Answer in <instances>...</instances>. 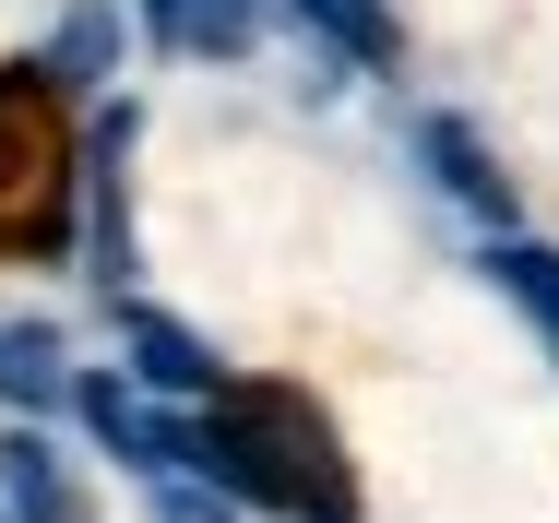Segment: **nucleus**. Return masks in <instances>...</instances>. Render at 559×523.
Returning <instances> with one entry per match:
<instances>
[{
	"label": "nucleus",
	"mask_w": 559,
	"mask_h": 523,
	"mask_svg": "<svg viewBox=\"0 0 559 523\" xmlns=\"http://www.w3.org/2000/svg\"><path fill=\"white\" fill-rule=\"evenodd\" d=\"M36 72H48L60 96H84V84H108V72H119V12H108V0H72V12H60V48H48Z\"/></svg>",
	"instance_id": "obj_9"
},
{
	"label": "nucleus",
	"mask_w": 559,
	"mask_h": 523,
	"mask_svg": "<svg viewBox=\"0 0 559 523\" xmlns=\"http://www.w3.org/2000/svg\"><path fill=\"white\" fill-rule=\"evenodd\" d=\"M143 24H155V48H179V60H250L262 0H143Z\"/></svg>",
	"instance_id": "obj_6"
},
{
	"label": "nucleus",
	"mask_w": 559,
	"mask_h": 523,
	"mask_svg": "<svg viewBox=\"0 0 559 523\" xmlns=\"http://www.w3.org/2000/svg\"><path fill=\"white\" fill-rule=\"evenodd\" d=\"M298 12H310V24H322V36H334L345 60H393V48H405V36H393V12H381V0H298Z\"/></svg>",
	"instance_id": "obj_11"
},
{
	"label": "nucleus",
	"mask_w": 559,
	"mask_h": 523,
	"mask_svg": "<svg viewBox=\"0 0 559 523\" xmlns=\"http://www.w3.org/2000/svg\"><path fill=\"white\" fill-rule=\"evenodd\" d=\"M488 286L536 321V345L559 357V250H536V238H488Z\"/></svg>",
	"instance_id": "obj_8"
},
{
	"label": "nucleus",
	"mask_w": 559,
	"mask_h": 523,
	"mask_svg": "<svg viewBox=\"0 0 559 523\" xmlns=\"http://www.w3.org/2000/svg\"><path fill=\"white\" fill-rule=\"evenodd\" d=\"M131 107H108L96 119V155H84V179H96V274L108 286H131Z\"/></svg>",
	"instance_id": "obj_4"
},
{
	"label": "nucleus",
	"mask_w": 559,
	"mask_h": 523,
	"mask_svg": "<svg viewBox=\"0 0 559 523\" xmlns=\"http://www.w3.org/2000/svg\"><path fill=\"white\" fill-rule=\"evenodd\" d=\"M119 333H131V369H143V393H226L215 345H203L191 321H167V310H119Z\"/></svg>",
	"instance_id": "obj_5"
},
{
	"label": "nucleus",
	"mask_w": 559,
	"mask_h": 523,
	"mask_svg": "<svg viewBox=\"0 0 559 523\" xmlns=\"http://www.w3.org/2000/svg\"><path fill=\"white\" fill-rule=\"evenodd\" d=\"M155 523H238V500L203 476H155Z\"/></svg>",
	"instance_id": "obj_12"
},
{
	"label": "nucleus",
	"mask_w": 559,
	"mask_h": 523,
	"mask_svg": "<svg viewBox=\"0 0 559 523\" xmlns=\"http://www.w3.org/2000/svg\"><path fill=\"white\" fill-rule=\"evenodd\" d=\"M0 500H12V523H96V512H84V488L60 476V452H48L36 428L0 440Z\"/></svg>",
	"instance_id": "obj_7"
},
{
	"label": "nucleus",
	"mask_w": 559,
	"mask_h": 523,
	"mask_svg": "<svg viewBox=\"0 0 559 523\" xmlns=\"http://www.w3.org/2000/svg\"><path fill=\"white\" fill-rule=\"evenodd\" d=\"M191 476L226 488V500H262L286 523H345L357 512L334 428L310 417L298 393H215V417H191Z\"/></svg>",
	"instance_id": "obj_1"
},
{
	"label": "nucleus",
	"mask_w": 559,
	"mask_h": 523,
	"mask_svg": "<svg viewBox=\"0 0 559 523\" xmlns=\"http://www.w3.org/2000/svg\"><path fill=\"white\" fill-rule=\"evenodd\" d=\"M72 191H84L72 96L36 60H0V262H48L72 238Z\"/></svg>",
	"instance_id": "obj_2"
},
{
	"label": "nucleus",
	"mask_w": 559,
	"mask_h": 523,
	"mask_svg": "<svg viewBox=\"0 0 559 523\" xmlns=\"http://www.w3.org/2000/svg\"><path fill=\"white\" fill-rule=\"evenodd\" d=\"M72 369H60V333L48 321H0V405H60Z\"/></svg>",
	"instance_id": "obj_10"
},
{
	"label": "nucleus",
	"mask_w": 559,
	"mask_h": 523,
	"mask_svg": "<svg viewBox=\"0 0 559 523\" xmlns=\"http://www.w3.org/2000/svg\"><path fill=\"white\" fill-rule=\"evenodd\" d=\"M417 155H429V179H441V191L476 214L488 238H512V179H500V155H488V143H476L452 107H441V119H417Z\"/></svg>",
	"instance_id": "obj_3"
}]
</instances>
